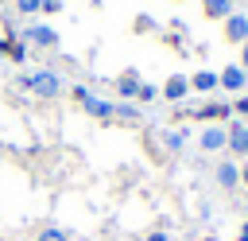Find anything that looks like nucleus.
<instances>
[{"label":"nucleus","instance_id":"obj_1","mask_svg":"<svg viewBox=\"0 0 248 241\" xmlns=\"http://www.w3.org/2000/svg\"><path fill=\"white\" fill-rule=\"evenodd\" d=\"M23 86H27L35 97H46V101L62 93V78H58L54 70H35V74H27V78H23Z\"/></svg>","mask_w":248,"mask_h":241},{"label":"nucleus","instance_id":"obj_2","mask_svg":"<svg viewBox=\"0 0 248 241\" xmlns=\"http://www.w3.org/2000/svg\"><path fill=\"white\" fill-rule=\"evenodd\" d=\"M74 97H78V105L89 113V117H97V120H112V101H105V97H97L89 86H74Z\"/></svg>","mask_w":248,"mask_h":241},{"label":"nucleus","instance_id":"obj_3","mask_svg":"<svg viewBox=\"0 0 248 241\" xmlns=\"http://www.w3.org/2000/svg\"><path fill=\"white\" fill-rule=\"evenodd\" d=\"M225 148H229L232 155H248V124H244V120L225 124Z\"/></svg>","mask_w":248,"mask_h":241},{"label":"nucleus","instance_id":"obj_4","mask_svg":"<svg viewBox=\"0 0 248 241\" xmlns=\"http://www.w3.org/2000/svg\"><path fill=\"white\" fill-rule=\"evenodd\" d=\"M23 39L35 43V47H43V51H54V47H58V31H54L50 23H31V27L23 31Z\"/></svg>","mask_w":248,"mask_h":241},{"label":"nucleus","instance_id":"obj_5","mask_svg":"<svg viewBox=\"0 0 248 241\" xmlns=\"http://www.w3.org/2000/svg\"><path fill=\"white\" fill-rule=\"evenodd\" d=\"M217 86L229 89V93H240V89L248 86V70H244L240 62H236V66H225V70L217 74Z\"/></svg>","mask_w":248,"mask_h":241},{"label":"nucleus","instance_id":"obj_6","mask_svg":"<svg viewBox=\"0 0 248 241\" xmlns=\"http://www.w3.org/2000/svg\"><path fill=\"white\" fill-rule=\"evenodd\" d=\"M198 148L202 152H225V124H205L198 132Z\"/></svg>","mask_w":248,"mask_h":241},{"label":"nucleus","instance_id":"obj_7","mask_svg":"<svg viewBox=\"0 0 248 241\" xmlns=\"http://www.w3.org/2000/svg\"><path fill=\"white\" fill-rule=\"evenodd\" d=\"M213 179H217L221 190H236V187H240V167H236L232 159H221L217 171H213Z\"/></svg>","mask_w":248,"mask_h":241},{"label":"nucleus","instance_id":"obj_8","mask_svg":"<svg viewBox=\"0 0 248 241\" xmlns=\"http://www.w3.org/2000/svg\"><path fill=\"white\" fill-rule=\"evenodd\" d=\"M140 82H143V78H140V70H136V66H128V70L116 78V93H120L124 101H136V93H140Z\"/></svg>","mask_w":248,"mask_h":241},{"label":"nucleus","instance_id":"obj_9","mask_svg":"<svg viewBox=\"0 0 248 241\" xmlns=\"http://www.w3.org/2000/svg\"><path fill=\"white\" fill-rule=\"evenodd\" d=\"M225 39L229 43H248V16L244 12H232L225 19Z\"/></svg>","mask_w":248,"mask_h":241},{"label":"nucleus","instance_id":"obj_10","mask_svg":"<svg viewBox=\"0 0 248 241\" xmlns=\"http://www.w3.org/2000/svg\"><path fill=\"white\" fill-rule=\"evenodd\" d=\"M186 93H190V78H186V74H170V78L163 82V97H167V101H182Z\"/></svg>","mask_w":248,"mask_h":241},{"label":"nucleus","instance_id":"obj_11","mask_svg":"<svg viewBox=\"0 0 248 241\" xmlns=\"http://www.w3.org/2000/svg\"><path fill=\"white\" fill-rule=\"evenodd\" d=\"M232 4H236V0H202V16H205V19H221V23H225V19L232 16Z\"/></svg>","mask_w":248,"mask_h":241},{"label":"nucleus","instance_id":"obj_12","mask_svg":"<svg viewBox=\"0 0 248 241\" xmlns=\"http://www.w3.org/2000/svg\"><path fill=\"white\" fill-rule=\"evenodd\" d=\"M229 113H232V105H225V101H209V105H202L194 117H198V120H225Z\"/></svg>","mask_w":248,"mask_h":241},{"label":"nucleus","instance_id":"obj_13","mask_svg":"<svg viewBox=\"0 0 248 241\" xmlns=\"http://www.w3.org/2000/svg\"><path fill=\"white\" fill-rule=\"evenodd\" d=\"M190 89H198V93H209V89H217V74H213V70H198V74L190 78Z\"/></svg>","mask_w":248,"mask_h":241},{"label":"nucleus","instance_id":"obj_14","mask_svg":"<svg viewBox=\"0 0 248 241\" xmlns=\"http://www.w3.org/2000/svg\"><path fill=\"white\" fill-rule=\"evenodd\" d=\"M8 58H12V62H23V58H27V43L12 35V43H8Z\"/></svg>","mask_w":248,"mask_h":241},{"label":"nucleus","instance_id":"obj_15","mask_svg":"<svg viewBox=\"0 0 248 241\" xmlns=\"http://www.w3.org/2000/svg\"><path fill=\"white\" fill-rule=\"evenodd\" d=\"M163 144H167L170 152H178V148L186 144V132H182V128H167V136H163Z\"/></svg>","mask_w":248,"mask_h":241},{"label":"nucleus","instance_id":"obj_16","mask_svg":"<svg viewBox=\"0 0 248 241\" xmlns=\"http://www.w3.org/2000/svg\"><path fill=\"white\" fill-rule=\"evenodd\" d=\"M35 241H70V233L66 229H58V225H46V229H39V237Z\"/></svg>","mask_w":248,"mask_h":241},{"label":"nucleus","instance_id":"obj_17","mask_svg":"<svg viewBox=\"0 0 248 241\" xmlns=\"http://www.w3.org/2000/svg\"><path fill=\"white\" fill-rule=\"evenodd\" d=\"M155 97H159V89H155L151 82H140V93H136V101H140V105H147V101H155Z\"/></svg>","mask_w":248,"mask_h":241},{"label":"nucleus","instance_id":"obj_18","mask_svg":"<svg viewBox=\"0 0 248 241\" xmlns=\"http://www.w3.org/2000/svg\"><path fill=\"white\" fill-rule=\"evenodd\" d=\"M112 117H124V120H136V105H132V101H124V105H116V109H112Z\"/></svg>","mask_w":248,"mask_h":241},{"label":"nucleus","instance_id":"obj_19","mask_svg":"<svg viewBox=\"0 0 248 241\" xmlns=\"http://www.w3.org/2000/svg\"><path fill=\"white\" fill-rule=\"evenodd\" d=\"M16 8L31 16V12H43V0H16Z\"/></svg>","mask_w":248,"mask_h":241},{"label":"nucleus","instance_id":"obj_20","mask_svg":"<svg viewBox=\"0 0 248 241\" xmlns=\"http://www.w3.org/2000/svg\"><path fill=\"white\" fill-rule=\"evenodd\" d=\"M155 23H151V16H136V31H151Z\"/></svg>","mask_w":248,"mask_h":241},{"label":"nucleus","instance_id":"obj_21","mask_svg":"<svg viewBox=\"0 0 248 241\" xmlns=\"http://www.w3.org/2000/svg\"><path fill=\"white\" fill-rule=\"evenodd\" d=\"M232 109H236L240 117H248V97H236V105H232Z\"/></svg>","mask_w":248,"mask_h":241},{"label":"nucleus","instance_id":"obj_22","mask_svg":"<svg viewBox=\"0 0 248 241\" xmlns=\"http://www.w3.org/2000/svg\"><path fill=\"white\" fill-rule=\"evenodd\" d=\"M147 241H170V237H167V229H151V233H147Z\"/></svg>","mask_w":248,"mask_h":241},{"label":"nucleus","instance_id":"obj_23","mask_svg":"<svg viewBox=\"0 0 248 241\" xmlns=\"http://www.w3.org/2000/svg\"><path fill=\"white\" fill-rule=\"evenodd\" d=\"M62 8V0H43V12H58Z\"/></svg>","mask_w":248,"mask_h":241},{"label":"nucleus","instance_id":"obj_24","mask_svg":"<svg viewBox=\"0 0 248 241\" xmlns=\"http://www.w3.org/2000/svg\"><path fill=\"white\" fill-rule=\"evenodd\" d=\"M240 66L248 70V43H244V51H240Z\"/></svg>","mask_w":248,"mask_h":241},{"label":"nucleus","instance_id":"obj_25","mask_svg":"<svg viewBox=\"0 0 248 241\" xmlns=\"http://www.w3.org/2000/svg\"><path fill=\"white\" fill-rule=\"evenodd\" d=\"M240 183H244V187H248V163H244V167H240Z\"/></svg>","mask_w":248,"mask_h":241},{"label":"nucleus","instance_id":"obj_26","mask_svg":"<svg viewBox=\"0 0 248 241\" xmlns=\"http://www.w3.org/2000/svg\"><path fill=\"white\" fill-rule=\"evenodd\" d=\"M8 43H12V39H0V54H8Z\"/></svg>","mask_w":248,"mask_h":241},{"label":"nucleus","instance_id":"obj_27","mask_svg":"<svg viewBox=\"0 0 248 241\" xmlns=\"http://www.w3.org/2000/svg\"><path fill=\"white\" fill-rule=\"evenodd\" d=\"M240 241H248V222H244V225H240Z\"/></svg>","mask_w":248,"mask_h":241}]
</instances>
